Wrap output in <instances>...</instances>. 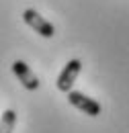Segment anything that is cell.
<instances>
[{
    "label": "cell",
    "mask_w": 129,
    "mask_h": 133,
    "mask_svg": "<svg viewBox=\"0 0 129 133\" xmlns=\"http://www.w3.org/2000/svg\"><path fill=\"white\" fill-rule=\"evenodd\" d=\"M16 125V113L12 109H6L0 119V133H12Z\"/></svg>",
    "instance_id": "5b68a950"
},
{
    "label": "cell",
    "mask_w": 129,
    "mask_h": 133,
    "mask_svg": "<svg viewBox=\"0 0 129 133\" xmlns=\"http://www.w3.org/2000/svg\"><path fill=\"white\" fill-rule=\"evenodd\" d=\"M80 72H82V62L80 59H70L64 66V70L60 72V76H57V82H55L57 90L60 92H70Z\"/></svg>",
    "instance_id": "7a4b0ae2"
},
{
    "label": "cell",
    "mask_w": 129,
    "mask_h": 133,
    "mask_svg": "<svg viewBox=\"0 0 129 133\" xmlns=\"http://www.w3.org/2000/svg\"><path fill=\"white\" fill-rule=\"evenodd\" d=\"M68 102H70L74 109L82 111L84 115H88V117H98L100 111H102L100 104H98L94 98L82 94V92H78V90H70V92H68Z\"/></svg>",
    "instance_id": "6da1fadb"
},
{
    "label": "cell",
    "mask_w": 129,
    "mask_h": 133,
    "mask_svg": "<svg viewBox=\"0 0 129 133\" xmlns=\"http://www.w3.org/2000/svg\"><path fill=\"white\" fill-rule=\"evenodd\" d=\"M23 21L31 27L35 33H39L41 37H53L55 35V27L49 23V21H45V17H41L37 10H33V8H27L25 12H23Z\"/></svg>",
    "instance_id": "3957f363"
},
{
    "label": "cell",
    "mask_w": 129,
    "mask_h": 133,
    "mask_svg": "<svg viewBox=\"0 0 129 133\" xmlns=\"http://www.w3.org/2000/svg\"><path fill=\"white\" fill-rule=\"evenodd\" d=\"M12 74L16 76V80L23 84V88H27V90H37L39 88V78L35 76V72L23 59L12 62Z\"/></svg>",
    "instance_id": "277c9868"
}]
</instances>
